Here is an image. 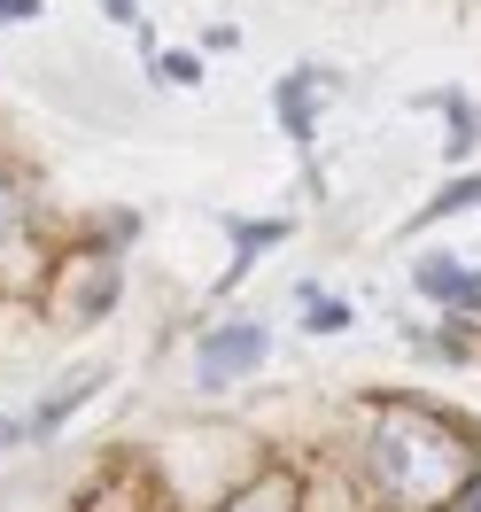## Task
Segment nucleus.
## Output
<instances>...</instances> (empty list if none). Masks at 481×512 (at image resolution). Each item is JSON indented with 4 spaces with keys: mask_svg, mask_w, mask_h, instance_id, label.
<instances>
[{
    "mask_svg": "<svg viewBox=\"0 0 481 512\" xmlns=\"http://www.w3.org/2000/svg\"><path fill=\"white\" fill-rule=\"evenodd\" d=\"M8 497H16V481H8V474H0V512H8Z\"/></svg>",
    "mask_w": 481,
    "mask_h": 512,
    "instance_id": "nucleus-17",
    "label": "nucleus"
},
{
    "mask_svg": "<svg viewBox=\"0 0 481 512\" xmlns=\"http://www.w3.org/2000/svg\"><path fill=\"white\" fill-rule=\"evenodd\" d=\"M412 288L443 311H481V264H458V256H419Z\"/></svg>",
    "mask_w": 481,
    "mask_h": 512,
    "instance_id": "nucleus-3",
    "label": "nucleus"
},
{
    "mask_svg": "<svg viewBox=\"0 0 481 512\" xmlns=\"http://www.w3.org/2000/svg\"><path fill=\"white\" fill-rule=\"evenodd\" d=\"M8 443H24V419H0V450Z\"/></svg>",
    "mask_w": 481,
    "mask_h": 512,
    "instance_id": "nucleus-16",
    "label": "nucleus"
},
{
    "mask_svg": "<svg viewBox=\"0 0 481 512\" xmlns=\"http://www.w3.org/2000/svg\"><path fill=\"white\" fill-rule=\"evenodd\" d=\"M373 489H381L396 512H427L435 497H458L466 489V435L435 419L427 404H396V412L373 427Z\"/></svg>",
    "mask_w": 481,
    "mask_h": 512,
    "instance_id": "nucleus-1",
    "label": "nucleus"
},
{
    "mask_svg": "<svg viewBox=\"0 0 481 512\" xmlns=\"http://www.w3.org/2000/svg\"><path fill=\"white\" fill-rule=\"evenodd\" d=\"M39 16V0H0V24H32Z\"/></svg>",
    "mask_w": 481,
    "mask_h": 512,
    "instance_id": "nucleus-14",
    "label": "nucleus"
},
{
    "mask_svg": "<svg viewBox=\"0 0 481 512\" xmlns=\"http://www.w3.org/2000/svg\"><path fill=\"white\" fill-rule=\"evenodd\" d=\"M163 78H171V86H194V78H202V63H194V55H163Z\"/></svg>",
    "mask_w": 481,
    "mask_h": 512,
    "instance_id": "nucleus-12",
    "label": "nucleus"
},
{
    "mask_svg": "<svg viewBox=\"0 0 481 512\" xmlns=\"http://www.w3.org/2000/svg\"><path fill=\"white\" fill-rule=\"evenodd\" d=\"M450 210H481V171H474V179H450V187L435 194L427 210H419V225H443Z\"/></svg>",
    "mask_w": 481,
    "mask_h": 512,
    "instance_id": "nucleus-8",
    "label": "nucleus"
},
{
    "mask_svg": "<svg viewBox=\"0 0 481 512\" xmlns=\"http://www.w3.org/2000/svg\"><path fill=\"white\" fill-rule=\"evenodd\" d=\"M419 109H443V125H450L443 156H450V163H466V156H474V140H481V117H474V101H466V94H427Z\"/></svg>",
    "mask_w": 481,
    "mask_h": 512,
    "instance_id": "nucleus-6",
    "label": "nucleus"
},
{
    "mask_svg": "<svg viewBox=\"0 0 481 512\" xmlns=\"http://www.w3.org/2000/svg\"><path fill=\"white\" fill-rule=\"evenodd\" d=\"M225 233H233V280H241L264 249H280V241H288V225H280V218H225Z\"/></svg>",
    "mask_w": 481,
    "mask_h": 512,
    "instance_id": "nucleus-7",
    "label": "nucleus"
},
{
    "mask_svg": "<svg viewBox=\"0 0 481 512\" xmlns=\"http://www.w3.org/2000/svg\"><path fill=\"white\" fill-rule=\"evenodd\" d=\"M233 512H288V497H280V489H249Z\"/></svg>",
    "mask_w": 481,
    "mask_h": 512,
    "instance_id": "nucleus-13",
    "label": "nucleus"
},
{
    "mask_svg": "<svg viewBox=\"0 0 481 512\" xmlns=\"http://www.w3.org/2000/svg\"><path fill=\"white\" fill-rule=\"evenodd\" d=\"M16 218H24V202H16V187H8V171H0V241L16 233Z\"/></svg>",
    "mask_w": 481,
    "mask_h": 512,
    "instance_id": "nucleus-11",
    "label": "nucleus"
},
{
    "mask_svg": "<svg viewBox=\"0 0 481 512\" xmlns=\"http://www.w3.org/2000/svg\"><path fill=\"white\" fill-rule=\"evenodd\" d=\"M86 288H94V295H78V319L94 326L101 311H109V303H117V272H94V280H86Z\"/></svg>",
    "mask_w": 481,
    "mask_h": 512,
    "instance_id": "nucleus-10",
    "label": "nucleus"
},
{
    "mask_svg": "<svg viewBox=\"0 0 481 512\" xmlns=\"http://www.w3.org/2000/svg\"><path fill=\"white\" fill-rule=\"evenodd\" d=\"M94 388H101V373H94V365H86V373H70V381L55 388V396H47V404H39L32 419H24V443H47V435H63V419L78 412V404H86Z\"/></svg>",
    "mask_w": 481,
    "mask_h": 512,
    "instance_id": "nucleus-4",
    "label": "nucleus"
},
{
    "mask_svg": "<svg viewBox=\"0 0 481 512\" xmlns=\"http://www.w3.org/2000/svg\"><path fill=\"white\" fill-rule=\"evenodd\" d=\"M303 326H311V334H342V326H350V303H326V295H303Z\"/></svg>",
    "mask_w": 481,
    "mask_h": 512,
    "instance_id": "nucleus-9",
    "label": "nucleus"
},
{
    "mask_svg": "<svg viewBox=\"0 0 481 512\" xmlns=\"http://www.w3.org/2000/svg\"><path fill=\"white\" fill-rule=\"evenodd\" d=\"M319 70H295V78H280V125H288V140H311L319 132Z\"/></svg>",
    "mask_w": 481,
    "mask_h": 512,
    "instance_id": "nucleus-5",
    "label": "nucleus"
},
{
    "mask_svg": "<svg viewBox=\"0 0 481 512\" xmlns=\"http://www.w3.org/2000/svg\"><path fill=\"white\" fill-rule=\"evenodd\" d=\"M458 512H481V481H466V489H458Z\"/></svg>",
    "mask_w": 481,
    "mask_h": 512,
    "instance_id": "nucleus-15",
    "label": "nucleus"
},
{
    "mask_svg": "<svg viewBox=\"0 0 481 512\" xmlns=\"http://www.w3.org/2000/svg\"><path fill=\"white\" fill-rule=\"evenodd\" d=\"M264 357H272V334L249 319H233V326H210L202 334V350H194V381L202 388H225V381H241V373H257Z\"/></svg>",
    "mask_w": 481,
    "mask_h": 512,
    "instance_id": "nucleus-2",
    "label": "nucleus"
}]
</instances>
